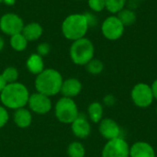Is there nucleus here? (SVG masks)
I'll return each mask as SVG.
<instances>
[{"mask_svg": "<svg viewBox=\"0 0 157 157\" xmlns=\"http://www.w3.org/2000/svg\"><path fill=\"white\" fill-rule=\"evenodd\" d=\"M117 17L124 25V27L133 25L137 19L135 12L131 8H123L117 14Z\"/></svg>", "mask_w": 157, "mask_h": 157, "instance_id": "19", "label": "nucleus"}, {"mask_svg": "<svg viewBox=\"0 0 157 157\" xmlns=\"http://www.w3.org/2000/svg\"><path fill=\"white\" fill-rule=\"evenodd\" d=\"M5 3H6L7 5H12L15 3V0H4Z\"/></svg>", "mask_w": 157, "mask_h": 157, "instance_id": "32", "label": "nucleus"}, {"mask_svg": "<svg viewBox=\"0 0 157 157\" xmlns=\"http://www.w3.org/2000/svg\"><path fill=\"white\" fill-rule=\"evenodd\" d=\"M98 131L101 136L107 139L108 141L121 137V127L119 126V124L114 120L109 118H106L100 121Z\"/></svg>", "mask_w": 157, "mask_h": 157, "instance_id": "11", "label": "nucleus"}, {"mask_svg": "<svg viewBox=\"0 0 157 157\" xmlns=\"http://www.w3.org/2000/svg\"><path fill=\"white\" fill-rule=\"evenodd\" d=\"M102 157H130L128 143L121 137L109 140L102 150Z\"/></svg>", "mask_w": 157, "mask_h": 157, "instance_id": "9", "label": "nucleus"}, {"mask_svg": "<svg viewBox=\"0 0 157 157\" xmlns=\"http://www.w3.org/2000/svg\"><path fill=\"white\" fill-rule=\"evenodd\" d=\"M88 118L94 123H98L103 117V106L99 102H93L87 109Z\"/></svg>", "mask_w": 157, "mask_h": 157, "instance_id": "18", "label": "nucleus"}, {"mask_svg": "<svg viewBox=\"0 0 157 157\" xmlns=\"http://www.w3.org/2000/svg\"><path fill=\"white\" fill-rule=\"evenodd\" d=\"M63 81V76L59 71L52 68L44 69L36 75L35 88L37 92L51 98L61 92Z\"/></svg>", "mask_w": 157, "mask_h": 157, "instance_id": "2", "label": "nucleus"}, {"mask_svg": "<svg viewBox=\"0 0 157 157\" xmlns=\"http://www.w3.org/2000/svg\"><path fill=\"white\" fill-rule=\"evenodd\" d=\"M7 84H6V82L5 81V79L3 78V76H2V75L0 74V93L3 91V89L6 87V86Z\"/></svg>", "mask_w": 157, "mask_h": 157, "instance_id": "30", "label": "nucleus"}, {"mask_svg": "<svg viewBox=\"0 0 157 157\" xmlns=\"http://www.w3.org/2000/svg\"><path fill=\"white\" fill-rule=\"evenodd\" d=\"M94 44L89 39L86 37L73 41L70 47L71 60L77 65H86L94 58Z\"/></svg>", "mask_w": 157, "mask_h": 157, "instance_id": "4", "label": "nucleus"}, {"mask_svg": "<svg viewBox=\"0 0 157 157\" xmlns=\"http://www.w3.org/2000/svg\"><path fill=\"white\" fill-rule=\"evenodd\" d=\"M4 46H5V41L3 40V38L0 36V52L4 49Z\"/></svg>", "mask_w": 157, "mask_h": 157, "instance_id": "31", "label": "nucleus"}, {"mask_svg": "<svg viewBox=\"0 0 157 157\" xmlns=\"http://www.w3.org/2000/svg\"><path fill=\"white\" fill-rule=\"evenodd\" d=\"M103 101H104V104H105L106 106L111 107V106H113V105L115 104L116 98H115V97H114L113 95H107V96L104 98Z\"/></svg>", "mask_w": 157, "mask_h": 157, "instance_id": "28", "label": "nucleus"}, {"mask_svg": "<svg viewBox=\"0 0 157 157\" xmlns=\"http://www.w3.org/2000/svg\"><path fill=\"white\" fill-rule=\"evenodd\" d=\"M2 2H4V0H0V4H1Z\"/></svg>", "mask_w": 157, "mask_h": 157, "instance_id": "33", "label": "nucleus"}, {"mask_svg": "<svg viewBox=\"0 0 157 157\" xmlns=\"http://www.w3.org/2000/svg\"><path fill=\"white\" fill-rule=\"evenodd\" d=\"M125 30L124 25L117 16L108 17L101 25V32L103 36L109 40H117L123 36Z\"/></svg>", "mask_w": 157, "mask_h": 157, "instance_id": "6", "label": "nucleus"}, {"mask_svg": "<svg viewBox=\"0 0 157 157\" xmlns=\"http://www.w3.org/2000/svg\"><path fill=\"white\" fill-rule=\"evenodd\" d=\"M21 33L28 40V41H34L40 38L43 33V29L40 24L37 22H31L24 25Z\"/></svg>", "mask_w": 157, "mask_h": 157, "instance_id": "16", "label": "nucleus"}, {"mask_svg": "<svg viewBox=\"0 0 157 157\" xmlns=\"http://www.w3.org/2000/svg\"><path fill=\"white\" fill-rule=\"evenodd\" d=\"M128 0H105L106 8L111 14H118L121 10L125 8Z\"/></svg>", "mask_w": 157, "mask_h": 157, "instance_id": "22", "label": "nucleus"}, {"mask_svg": "<svg viewBox=\"0 0 157 157\" xmlns=\"http://www.w3.org/2000/svg\"><path fill=\"white\" fill-rule=\"evenodd\" d=\"M138 1H146V0H138Z\"/></svg>", "mask_w": 157, "mask_h": 157, "instance_id": "34", "label": "nucleus"}, {"mask_svg": "<svg viewBox=\"0 0 157 157\" xmlns=\"http://www.w3.org/2000/svg\"><path fill=\"white\" fill-rule=\"evenodd\" d=\"M26 66L28 71L35 75H38L45 69L43 58L38 53H32L28 58L26 62Z\"/></svg>", "mask_w": 157, "mask_h": 157, "instance_id": "17", "label": "nucleus"}, {"mask_svg": "<svg viewBox=\"0 0 157 157\" xmlns=\"http://www.w3.org/2000/svg\"><path fill=\"white\" fill-rule=\"evenodd\" d=\"M130 157H155V153L148 143L137 142L130 147Z\"/></svg>", "mask_w": 157, "mask_h": 157, "instance_id": "14", "label": "nucleus"}, {"mask_svg": "<svg viewBox=\"0 0 157 157\" xmlns=\"http://www.w3.org/2000/svg\"><path fill=\"white\" fill-rule=\"evenodd\" d=\"M50 52H51V46L47 42H42V43L39 44L37 47V53L39 55H40L41 57L48 55Z\"/></svg>", "mask_w": 157, "mask_h": 157, "instance_id": "27", "label": "nucleus"}, {"mask_svg": "<svg viewBox=\"0 0 157 157\" xmlns=\"http://www.w3.org/2000/svg\"><path fill=\"white\" fill-rule=\"evenodd\" d=\"M71 130L75 137L85 139L90 135L91 126L87 118L84 114L79 113L78 117L71 123Z\"/></svg>", "mask_w": 157, "mask_h": 157, "instance_id": "12", "label": "nucleus"}, {"mask_svg": "<svg viewBox=\"0 0 157 157\" xmlns=\"http://www.w3.org/2000/svg\"><path fill=\"white\" fill-rule=\"evenodd\" d=\"M156 113H157V109H156Z\"/></svg>", "mask_w": 157, "mask_h": 157, "instance_id": "36", "label": "nucleus"}, {"mask_svg": "<svg viewBox=\"0 0 157 157\" xmlns=\"http://www.w3.org/2000/svg\"><path fill=\"white\" fill-rule=\"evenodd\" d=\"M67 155L69 157H85L86 149L79 142H72L67 148Z\"/></svg>", "mask_w": 157, "mask_h": 157, "instance_id": "21", "label": "nucleus"}, {"mask_svg": "<svg viewBox=\"0 0 157 157\" xmlns=\"http://www.w3.org/2000/svg\"><path fill=\"white\" fill-rule=\"evenodd\" d=\"M152 91H153V95H154V98L157 99V79L154 81V83L152 84Z\"/></svg>", "mask_w": 157, "mask_h": 157, "instance_id": "29", "label": "nucleus"}, {"mask_svg": "<svg viewBox=\"0 0 157 157\" xmlns=\"http://www.w3.org/2000/svg\"><path fill=\"white\" fill-rule=\"evenodd\" d=\"M56 119L63 124H71L79 115L78 108L73 98L62 97L54 107Z\"/></svg>", "mask_w": 157, "mask_h": 157, "instance_id": "5", "label": "nucleus"}, {"mask_svg": "<svg viewBox=\"0 0 157 157\" xmlns=\"http://www.w3.org/2000/svg\"><path fill=\"white\" fill-rule=\"evenodd\" d=\"M13 121L18 128L26 129L29 127L32 122L31 111L26 108H20L16 109L13 115Z\"/></svg>", "mask_w": 157, "mask_h": 157, "instance_id": "15", "label": "nucleus"}, {"mask_svg": "<svg viewBox=\"0 0 157 157\" xmlns=\"http://www.w3.org/2000/svg\"><path fill=\"white\" fill-rule=\"evenodd\" d=\"M28 106L30 111L39 115H44L50 112L52 104L50 97L40 92H35L29 96Z\"/></svg>", "mask_w": 157, "mask_h": 157, "instance_id": "10", "label": "nucleus"}, {"mask_svg": "<svg viewBox=\"0 0 157 157\" xmlns=\"http://www.w3.org/2000/svg\"><path fill=\"white\" fill-rule=\"evenodd\" d=\"M88 6L94 12H101L106 8L105 0H87Z\"/></svg>", "mask_w": 157, "mask_h": 157, "instance_id": "25", "label": "nucleus"}, {"mask_svg": "<svg viewBox=\"0 0 157 157\" xmlns=\"http://www.w3.org/2000/svg\"><path fill=\"white\" fill-rule=\"evenodd\" d=\"M28 40L22 33H17L10 37V46L17 52H23L28 46Z\"/></svg>", "mask_w": 157, "mask_h": 157, "instance_id": "20", "label": "nucleus"}, {"mask_svg": "<svg viewBox=\"0 0 157 157\" xmlns=\"http://www.w3.org/2000/svg\"><path fill=\"white\" fill-rule=\"evenodd\" d=\"M9 120V114L4 106H0V129L5 127Z\"/></svg>", "mask_w": 157, "mask_h": 157, "instance_id": "26", "label": "nucleus"}, {"mask_svg": "<svg viewBox=\"0 0 157 157\" xmlns=\"http://www.w3.org/2000/svg\"><path fill=\"white\" fill-rule=\"evenodd\" d=\"M89 25L86 14H71L65 17L62 24L63 35L70 40L85 38Z\"/></svg>", "mask_w": 157, "mask_h": 157, "instance_id": "3", "label": "nucleus"}, {"mask_svg": "<svg viewBox=\"0 0 157 157\" xmlns=\"http://www.w3.org/2000/svg\"><path fill=\"white\" fill-rule=\"evenodd\" d=\"M1 75L3 76V78L5 79V81L6 82V84L17 82L18 71L14 66H8V67L5 68V70L3 71V73Z\"/></svg>", "mask_w": 157, "mask_h": 157, "instance_id": "24", "label": "nucleus"}, {"mask_svg": "<svg viewBox=\"0 0 157 157\" xmlns=\"http://www.w3.org/2000/svg\"><path fill=\"white\" fill-rule=\"evenodd\" d=\"M86 68L89 74L96 75H99L102 73V71L104 69V64L100 60L93 58L91 61H89L86 64Z\"/></svg>", "mask_w": 157, "mask_h": 157, "instance_id": "23", "label": "nucleus"}, {"mask_svg": "<svg viewBox=\"0 0 157 157\" xmlns=\"http://www.w3.org/2000/svg\"><path fill=\"white\" fill-rule=\"evenodd\" d=\"M133 103L139 108H148L154 101L152 87L145 83H139L133 86L131 93Z\"/></svg>", "mask_w": 157, "mask_h": 157, "instance_id": "7", "label": "nucleus"}, {"mask_svg": "<svg viewBox=\"0 0 157 157\" xmlns=\"http://www.w3.org/2000/svg\"><path fill=\"white\" fill-rule=\"evenodd\" d=\"M82 91V83L77 78H68L63 81L61 93L63 97L74 98L75 97L78 96Z\"/></svg>", "mask_w": 157, "mask_h": 157, "instance_id": "13", "label": "nucleus"}, {"mask_svg": "<svg viewBox=\"0 0 157 157\" xmlns=\"http://www.w3.org/2000/svg\"><path fill=\"white\" fill-rule=\"evenodd\" d=\"M29 96V92L25 85L15 82L6 86L0 93V100L5 108L16 110L28 105Z\"/></svg>", "mask_w": 157, "mask_h": 157, "instance_id": "1", "label": "nucleus"}, {"mask_svg": "<svg viewBox=\"0 0 157 157\" xmlns=\"http://www.w3.org/2000/svg\"><path fill=\"white\" fill-rule=\"evenodd\" d=\"M23 28L24 22L22 18L15 13H6L0 18V29L10 37L21 33Z\"/></svg>", "mask_w": 157, "mask_h": 157, "instance_id": "8", "label": "nucleus"}, {"mask_svg": "<svg viewBox=\"0 0 157 157\" xmlns=\"http://www.w3.org/2000/svg\"><path fill=\"white\" fill-rule=\"evenodd\" d=\"M77 1H84V0H77Z\"/></svg>", "mask_w": 157, "mask_h": 157, "instance_id": "35", "label": "nucleus"}]
</instances>
